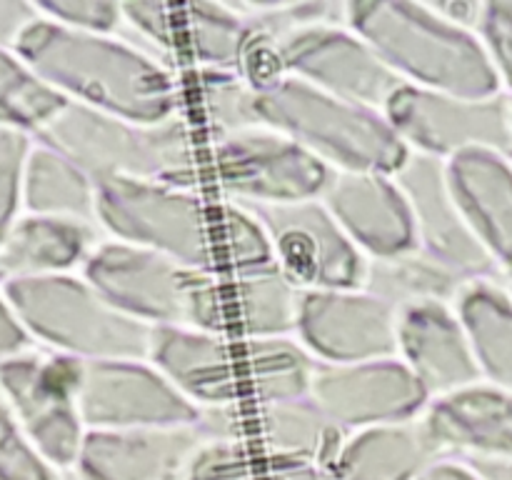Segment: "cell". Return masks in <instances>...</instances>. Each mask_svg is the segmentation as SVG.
<instances>
[{"label":"cell","mask_w":512,"mask_h":480,"mask_svg":"<svg viewBox=\"0 0 512 480\" xmlns=\"http://www.w3.org/2000/svg\"><path fill=\"white\" fill-rule=\"evenodd\" d=\"M98 185L65 155L33 138L23 175V213L95 225Z\"/></svg>","instance_id":"f1b7e54d"},{"label":"cell","mask_w":512,"mask_h":480,"mask_svg":"<svg viewBox=\"0 0 512 480\" xmlns=\"http://www.w3.org/2000/svg\"><path fill=\"white\" fill-rule=\"evenodd\" d=\"M30 350H35L33 340L28 338L13 305L8 303L3 288H0V363L30 353Z\"/></svg>","instance_id":"f35d334b"},{"label":"cell","mask_w":512,"mask_h":480,"mask_svg":"<svg viewBox=\"0 0 512 480\" xmlns=\"http://www.w3.org/2000/svg\"><path fill=\"white\" fill-rule=\"evenodd\" d=\"M35 8L50 23L78 33L115 35L123 28V8L108 0H45Z\"/></svg>","instance_id":"8d00e7d4"},{"label":"cell","mask_w":512,"mask_h":480,"mask_svg":"<svg viewBox=\"0 0 512 480\" xmlns=\"http://www.w3.org/2000/svg\"><path fill=\"white\" fill-rule=\"evenodd\" d=\"M148 360L200 413L308 398L315 360L295 338L153 328Z\"/></svg>","instance_id":"7a4b0ae2"},{"label":"cell","mask_w":512,"mask_h":480,"mask_svg":"<svg viewBox=\"0 0 512 480\" xmlns=\"http://www.w3.org/2000/svg\"><path fill=\"white\" fill-rule=\"evenodd\" d=\"M205 440L198 425L88 430L73 473L80 480H185Z\"/></svg>","instance_id":"d6986e66"},{"label":"cell","mask_w":512,"mask_h":480,"mask_svg":"<svg viewBox=\"0 0 512 480\" xmlns=\"http://www.w3.org/2000/svg\"><path fill=\"white\" fill-rule=\"evenodd\" d=\"M33 135L0 128V238L23 215V175Z\"/></svg>","instance_id":"d590c367"},{"label":"cell","mask_w":512,"mask_h":480,"mask_svg":"<svg viewBox=\"0 0 512 480\" xmlns=\"http://www.w3.org/2000/svg\"><path fill=\"white\" fill-rule=\"evenodd\" d=\"M445 455L512 460V390L475 383L430 400L420 418Z\"/></svg>","instance_id":"7402d4cb"},{"label":"cell","mask_w":512,"mask_h":480,"mask_svg":"<svg viewBox=\"0 0 512 480\" xmlns=\"http://www.w3.org/2000/svg\"><path fill=\"white\" fill-rule=\"evenodd\" d=\"M440 458L445 453L418 418L348 433L330 475L333 480H418Z\"/></svg>","instance_id":"cb8c5ba5"},{"label":"cell","mask_w":512,"mask_h":480,"mask_svg":"<svg viewBox=\"0 0 512 480\" xmlns=\"http://www.w3.org/2000/svg\"><path fill=\"white\" fill-rule=\"evenodd\" d=\"M183 115L205 145L258 128V88L240 73L185 70L178 73Z\"/></svg>","instance_id":"83f0119b"},{"label":"cell","mask_w":512,"mask_h":480,"mask_svg":"<svg viewBox=\"0 0 512 480\" xmlns=\"http://www.w3.org/2000/svg\"><path fill=\"white\" fill-rule=\"evenodd\" d=\"M478 38L498 73L503 93L512 98V3L490 0L483 5V18L478 25Z\"/></svg>","instance_id":"74e56055"},{"label":"cell","mask_w":512,"mask_h":480,"mask_svg":"<svg viewBox=\"0 0 512 480\" xmlns=\"http://www.w3.org/2000/svg\"><path fill=\"white\" fill-rule=\"evenodd\" d=\"M345 23L373 45L403 85L458 98L503 93L478 33L445 20L430 3L353 0L345 3Z\"/></svg>","instance_id":"277c9868"},{"label":"cell","mask_w":512,"mask_h":480,"mask_svg":"<svg viewBox=\"0 0 512 480\" xmlns=\"http://www.w3.org/2000/svg\"><path fill=\"white\" fill-rule=\"evenodd\" d=\"M273 245L275 268L303 293L360 288L365 258L320 200L248 208Z\"/></svg>","instance_id":"9a60e30c"},{"label":"cell","mask_w":512,"mask_h":480,"mask_svg":"<svg viewBox=\"0 0 512 480\" xmlns=\"http://www.w3.org/2000/svg\"><path fill=\"white\" fill-rule=\"evenodd\" d=\"M0 480H60L0 398Z\"/></svg>","instance_id":"e575fe53"},{"label":"cell","mask_w":512,"mask_h":480,"mask_svg":"<svg viewBox=\"0 0 512 480\" xmlns=\"http://www.w3.org/2000/svg\"><path fill=\"white\" fill-rule=\"evenodd\" d=\"M295 340L323 365L395 358L398 310L363 288L310 290L300 300Z\"/></svg>","instance_id":"e0dca14e"},{"label":"cell","mask_w":512,"mask_h":480,"mask_svg":"<svg viewBox=\"0 0 512 480\" xmlns=\"http://www.w3.org/2000/svg\"><path fill=\"white\" fill-rule=\"evenodd\" d=\"M320 203L365 260L393 258L415 248L408 203L393 175L333 173Z\"/></svg>","instance_id":"ffe728a7"},{"label":"cell","mask_w":512,"mask_h":480,"mask_svg":"<svg viewBox=\"0 0 512 480\" xmlns=\"http://www.w3.org/2000/svg\"><path fill=\"white\" fill-rule=\"evenodd\" d=\"M120 8L123 28L175 73L225 70L245 75L255 88L280 78L233 3H120Z\"/></svg>","instance_id":"ba28073f"},{"label":"cell","mask_w":512,"mask_h":480,"mask_svg":"<svg viewBox=\"0 0 512 480\" xmlns=\"http://www.w3.org/2000/svg\"><path fill=\"white\" fill-rule=\"evenodd\" d=\"M418 480H485L468 460L453 458V455H445L438 463L430 465Z\"/></svg>","instance_id":"7bdbcfd3"},{"label":"cell","mask_w":512,"mask_h":480,"mask_svg":"<svg viewBox=\"0 0 512 480\" xmlns=\"http://www.w3.org/2000/svg\"><path fill=\"white\" fill-rule=\"evenodd\" d=\"M78 410L85 430L198 425L200 410L150 360L83 363Z\"/></svg>","instance_id":"5bb4252c"},{"label":"cell","mask_w":512,"mask_h":480,"mask_svg":"<svg viewBox=\"0 0 512 480\" xmlns=\"http://www.w3.org/2000/svg\"><path fill=\"white\" fill-rule=\"evenodd\" d=\"M468 283L470 280L450 270L448 265L413 248L408 253L393 255V258L365 260L360 288L373 293L390 308L403 310L428 303L455 305Z\"/></svg>","instance_id":"f546056e"},{"label":"cell","mask_w":512,"mask_h":480,"mask_svg":"<svg viewBox=\"0 0 512 480\" xmlns=\"http://www.w3.org/2000/svg\"><path fill=\"white\" fill-rule=\"evenodd\" d=\"M100 240L95 225L23 213L0 238V283L75 273Z\"/></svg>","instance_id":"484cf974"},{"label":"cell","mask_w":512,"mask_h":480,"mask_svg":"<svg viewBox=\"0 0 512 480\" xmlns=\"http://www.w3.org/2000/svg\"><path fill=\"white\" fill-rule=\"evenodd\" d=\"M115 310L148 328L220 333L218 275L103 238L78 270Z\"/></svg>","instance_id":"52a82bcc"},{"label":"cell","mask_w":512,"mask_h":480,"mask_svg":"<svg viewBox=\"0 0 512 480\" xmlns=\"http://www.w3.org/2000/svg\"><path fill=\"white\" fill-rule=\"evenodd\" d=\"M445 20L460 25L465 30L478 33L480 18H483V5L485 3H470V0H448V3H430Z\"/></svg>","instance_id":"b9f144b4"},{"label":"cell","mask_w":512,"mask_h":480,"mask_svg":"<svg viewBox=\"0 0 512 480\" xmlns=\"http://www.w3.org/2000/svg\"><path fill=\"white\" fill-rule=\"evenodd\" d=\"M333 170L268 125L205 145V183L215 198L243 208L320 200Z\"/></svg>","instance_id":"30bf717a"},{"label":"cell","mask_w":512,"mask_h":480,"mask_svg":"<svg viewBox=\"0 0 512 480\" xmlns=\"http://www.w3.org/2000/svg\"><path fill=\"white\" fill-rule=\"evenodd\" d=\"M485 480H512V460H468Z\"/></svg>","instance_id":"ee69618b"},{"label":"cell","mask_w":512,"mask_h":480,"mask_svg":"<svg viewBox=\"0 0 512 480\" xmlns=\"http://www.w3.org/2000/svg\"><path fill=\"white\" fill-rule=\"evenodd\" d=\"M35 140L78 165L95 185L148 180L205 190V143L183 113L138 123L65 103Z\"/></svg>","instance_id":"3957f363"},{"label":"cell","mask_w":512,"mask_h":480,"mask_svg":"<svg viewBox=\"0 0 512 480\" xmlns=\"http://www.w3.org/2000/svg\"><path fill=\"white\" fill-rule=\"evenodd\" d=\"M303 290L278 268L218 275L220 335L240 340L295 338Z\"/></svg>","instance_id":"d4e9b609"},{"label":"cell","mask_w":512,"mask_h":480,"mask_svg":"<svg viewBox=\"0 0 512 480\" xmlns=\"http://www.w3.org/2000/svg\"><path fill=\"white\" fill-rule=\"evenodd\" d=\"M95 223L103 238L218 275V198L148 180L98 185Z\"/></svg>","instance_id":"9c48e42d"},{"label":"cell","mask_w":512,"mask_h":480,"mask_svg":"<svg viewBox=\"0 0 512 480\" xmlns=\"http://www.w3.org/2000/svg\"><path fill=\"white\" fill-rule=\"evenodd\" d=\"M385 118L405 148L443 160L468 150H495L512 158V98H458L403 85L390 98Z\"/></svg>","instance_id":"4fadbf2b"},{"label":"cell","mask_w":512,"mask_h":480,"mask_svg":"<svg viewBox=\"0 0 512 480\" xmlns=\"http://www.w3.org/2000/svg\"><path fill=\"white\" fill-rule=\"evenodd\" d=\"M273 245L253 210L218 198V275L273 268Z\"/></svg>","instance_id":"1f68e13d"},{"label":"cell","mask_w":512,"mask_h":480,"mask_svg":"<svg viewBox=\"0 0 512 480\" xmlns=\"http://www.w3.org/2000/svg\"><path fill=\"white\" fill-rule=\"evenodd\" d=\"M263 450L248 440L208 438L190 463L185 480H260Z\"/></svg>","instance_id":"836d02e7"},{"label":"cell","mask_w":512,"mask_h":480,"mask_svg":"<svg viewBox=\"0 0 512 480\" xmlns=\"http://www.w3.org/2000/svg\"><path fill=\"white\" fill-rule=\"evenodd\" d=\"M450 188L470 230L512 280V158L495 150H468L445 163Z\"/></svg>","instance_id":"603a6c76"},{"label":"cell","mask_w":512,"mask_h":480,"mask_svg":"<svg viewBox=\"0 0 512 480\" xmlns=\"http://www.w3.org/2000/svg\"><path fill=\"white\" fill-rule=\"evenodd\" d=\"M395 358L413 373L430 400L480 383L478 365L453 305L428 303L398 310Z\"/></svg>","instance_id":"44dd1931"},{"label":"cell","mask_w":512,"mask_h":480,"mask_svg":"<svg viewBox=\"0 0 512 480\" xmlns=\"http://www.w3.org/2000/svg\"><path fill=\"white\" fill-rule=\"evenodd\" d=\"M15 53L65 103L138 123L183 113L178 73L120 33H78L38 13Z\"/></svg>","instance_id":"6da1fadb"},{"label":"cell","mask_w":512,"mask_h":480,"mask_svg":"<svg viewBox=\"0 0 512 480\" xmlns=\"http://www.w3.org/2000/svg\"><path fill=\"white\" fill-rule=\"evenodd\" d=\"M38 20L35 3L0 0V48H15L20 35Z\"/></svg>","instance_id":"ab89813d"},{"label":"cell","mask_w":512,"mask_h":480,"mask_svg":"<svg viewBox=\"0 0 512 480\" xmlns=\"http://www.w3.org/2000/svg\"><path fill=\"white\" fill-rule=\"evenodd\" d=\"M268 53L280 78H295L320 93L380 113L403 88L373 45L348 23L298 30L268 48Z\"/></svg>","instance_id":"7c38bea8"},{"label":"cell","mask_w":512,"mask_h":480,"mask_svg":"<svg viewBox=\"0 0 512 480\" xmlns=\"http://www.w3.org/2000/svg\"><path fill=\"white\" fill-rule=\"evenodd\" d=\"M0 288L38 350L80 363L148 360L153 328L115 310L80 273L10 280Z\"/></svg>","instance_id":"8992f818"},{"label":"cell","mask_w":512,"mask_h":480,"mask_svg":"<svg viewBox=\"0 0 512 480\" xmlns=\"http://www.w3.org/2000/svg\"><path fill=\"white\" fill-rule=\"evenodd\" d=\"M263 480H333L330 468L303 460H285L263 450Z\"/></svg>","instance_id":"60d3db41"},{"label":"cell","mask_w":512,"mask_h":480,"mask_svg":"<svg viewBox=\"0 0 512 480\" xmlns=\"http://www.w3.org/2000/svg\"><path fill=\"white\" fill-rule=\"evenodd\" d=\"M393 180L408 203L415 248L448 265L465 280L500 278L455 200L443 160L410 153Z\"/></svg>","instance_id":"ac0fdd59"},{"label":"cell","mask_w":512,"mask_h":480,"mask_svg":"<svg viewBox=\"0 0 512 480\" xmlns=\"http://www.w3.org/2000/svg\"><path fill=\"white\" fill-rule=\"evenodd\" d=\"M308 400L343 433L423 418L430 398L398 358L315 365Z\"/></svg>","instance_id":"2e32d148"},{"label":"cell","mask_w":512,"mask_h":480,"mask_svg":"<svg viewBox=\"0 0 512 480\" xmlns=\"http://www.w3.org/2000/svg\"><path fill=\"white\" fill-rule=\"evenodd\" d=\"M80 370V360L45 350L0 363V398L58 473L75 468L88 433L78 410Z\"/></svg>","instance_id":"8fae6325"},{"label":"cell","mask_w":512,"mask_h":480,"mask_svg":"<svg viewBox=\"0 0 512 480\" xmlns=\"http://www.w3.org/2000/svg\"><path fill=\"white\" fill-rule=\"evenodd\" d=\"M248 20L250 30L265 50L298 30L325 23H345V3H233Z\"/></svg>","instance_id":"d6a6232c"},{"label":"cell","mask_w":512,"mask_h":480,"mask_svg":"<svg viewBox=\"0 0 512 480\" xmlns=\"http://www.w3.org/2000/svg\"><path fill=\"white\" fill-rule=\"evenodd\" d=\"M483 383L512 390V288L500 278L470 280L455 300Z\"/></svg>","instance_id":"4316f807"},{"label":"cell","mask_w":512,"mask_h":480,"mask_svg":"<svg viewBox=\"0 0 512 480\" xmlns=\"http://www.w3.org/2000/svg\"><path fill=\"white\" fill-rule=\"evenodd\" d=\"M65 100L40 75L15 53V48H0V128L38 135Z\"/></svg>","instance_id":"4dcf8cb0"},{"label":"cell","mask_w":512,"mask_h":480,"mask_svg":"<svg viewBox=\"0 0 512 480\" xmlns=\"http://www.w3.org/2000/svg\"><path fill=\"white\" fill-rule=\"evenodd\" d=\"M258 118L295 140L333 173L395 175L410 150L385 113L333 98L295 78H275L258 88Z\"/></svg>","instance_id":"5b68a950"}]
</instances>
